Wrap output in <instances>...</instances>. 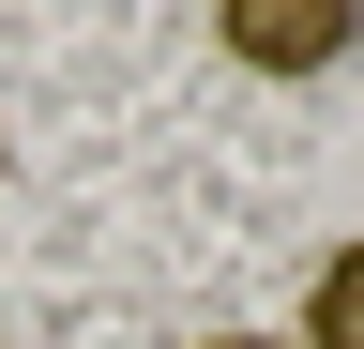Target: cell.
I'll return each instance as SVG.
<instances>
[{
    "mask_svg": "<svg viewBox=\"0 0 364 349\" xmlns=\"http://www.w3.org/2000/svg\"><path fill=\"white\" fill-rule=\"evenodd\" d=\"M213 46L243 61V76H318V61H349V46H364V16H349V0H228Z\"/></svg>",
    "mask_w": 364,
    "mask_h": 349,
    "instance_id": "obj_1",
    "label": "cell"
},
{
    "mask_svg": "<svg viewBox=\"0 0 364 349\" xmlns=\"http://www.w3.org/2000/svg\"><path fill=\"white\" fill-rule=\"evenodd\" d=\"M289 349H364V243L318 258V289H304V334H289Z\"/></svg>",
    "mask_w": 364,
    "mask_h": 349,
    "instance_id": "obj_2",
    "label": "cell"
},
{
    "mask_svg": "<svg viewBox=\"0 0 364 349\" xmlns=\"http://www.w3.org/2000/svg\"><path fill=\"white\" fill-rule=\"evenodd\" d=\"M213 349H289V334H213Z\"/></svg>",
    "mask_w": 364,
    "mask_h": 349,
    "instance_id": "obj_3",
    "label": "cell"
},
{
    "mask_svg": "<svg viewBox=\"0 0 364 349\" xmlns=\"http://www.w3.org/2000/svg\"><path fill=\"white\" fill-rule=\"evenodd\" d=\"M0 167H16V137H0Z\"/></svg>",
    "mask_w": 364,
    "mask_h": 349,
    "instance_id": "obj_4",
    "label": "cell"
},
{
    "mask_svg": "<svg viewBox=\"0 0 364 349\" xmlns=\"http://www.w3.org/2000/svg\"><path fill=\"white\" fill-rule=\"evenodd\" d=\"M0 349H16V334H0Z\"/></svg>",
    "mask_w": 364,
    "mask_h": 349,
    "instance_id": "obj_5",
    "label": "cell"
}]
</instances>
